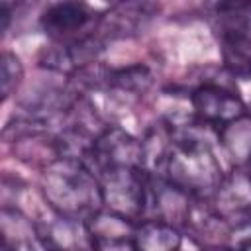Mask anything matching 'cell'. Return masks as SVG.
I'll list each match as a JSON object with an SVG mask.
<instances>
[{
    "mask_svg": "<svg viewBox=\"0 0 251 251\" xmlns=\"http://www.w3.org/2000/svg\"><path fill=\"white\" fill-rule=\"evenodd\" d=\"M222 61L227 73L241 80H251V35L239 29H220Z\"/></svg>",
    "mask_w": 251,
    "mask_h": 251,
    "instance_id": "10",
    "label": "cell"
},
{
    "mask_svg": "<svg viewBox=\"0 0 251 251\" xmlns=\"http://www.w3.org/2000/svg\"><path fill=\"white\" fill-rule=\"evenodd\" d=\"M229 245L239 249H251V218L237 222L229 231Z\"/></svg>",
    "mask_w": 251,
    "mask_h": 251,
    "instance_id": "17",
    "label": "cell"
},
{
    "mask_svg": "<svg viewBox=\"0 0 251 251\" xmlns=\"http://www.w3.org/2000/svg\"><path fill=\"white\" fill-rule=\"evenodd\" d=\"M135 249L145 251H173L180 247V231L175 224L155 218V220H143L135 226L133 233Z\"/></svg>",
    "mask_w": 251,
    "mask_h": 251,
    "instance_id": "11",
    "label": "cell"
},
{
    "mask_svg": "<svg viewBox=\"0 0 251 251\" xmlns=\"http://www.w3.org/2000/svg\"><path fill=\"white\" fill-rule=\"evenodd\" d=\"M216 214L222 220H247L251 214V178L247 171H233L224 176L216 192Z\"/></svg>",
    "mask_w": 251,
    "mask_h": 251,
    "instance_id": "9",
    "label": "cell"
},
{
    "mask_svg": "<svg viewBox=\"0 0 251 251\" xmlns=\"http://www.w3.org/2000/svg\"><path fill=\"white\" fill-rule=\"evenodd\" d=\"M104 206L129 220H139L151 208V175L143 167L110 169L98 175Z\"/></svg>",
    "mask_w": 251,
    "mask_h": 251,
    "instance_id": "3",
    "label": "cell"
},
{
    "mask_svg": "<svg viewBox=\"0 0 251 251\" xmlns=\"http://www.w3.org/2000/svg\"><path fill=\"white\" fill-rule=\"evenodd\" d=\"M245 171H247V175H249V178H251V165H249V167H247Z\"/></svg>",
    "mask_w": 251,
    "mask_h": 251,
    "instance_id": "19",
    "label": "cell"
},
{
    "mask_svg": "<svg viewBox=\"0 0 251 251\" xmlns=\"http://www.w3.org/2000/svg\"><path fill=\"white\" fill-rule=\"evenodd\" d=\"M2 239L8 249H27L33 245H41L39 227L33 226L18 210H12L8 206L2 208Z\"/></svg>",
    "mask_w": 251,
    "mask_h": 251,
    "instance_id": "13",
    "label": "cell"
},
{
    "mask_svg": "<svg viewBox=\"0 0 251 251\" xmlns=\"http://www.w3.org/2000/svg\"><path fill=\"white\" fill-rule=\"evenodd\" d=\"M94 16V8L84 0H59L43 12L39 24L47 35L63 39L84 29Z\"/></svg>",
    "mask_w": 251,
    "mask_h": 251,
    "instance_id": "7",
    "label": "cell"
},
{
    "mask_svg": "<svg viewBox=\"0 0 251 251\" xmlns=\"http://www.w3.org/2000/svg\"><path fill=\"white\" fill-rule=\"evenodd\" d=\"M24 78V65L18 55L4 51L0 57V92L2 100H8L10 94L18 88V84Z\"/></svg>",
    "mask_w": 251,
    "mask_h": 251,
    "instance_id": "16",
    "label": "cell"
},
{
    "mask_svg": "<svg viewBox=\"0 0 251 251\" xmlns=\"http://www.w3.org/2000/svg\"><path fill=\"white\" fill-rule=\"evenodd\" d=\"M218 135L233 161L241 169H247L251 165V116L245 114L229 122L218 129Z\"/></svg>",
    "mask_w": 251,
    "mask_h": 251,
    "instance_id": "14",
    "label": "cell"
},
{
    "mask_svg": "<svg viewBox=\"0 0 251 251\" xmlns=\"http://www.w3.org/2000/svg\"><path fill=\"white\" fill-rule=\"evenodd\" d=\"M86 165L96 171V175L110 169L143 167L141 141L122 127H106L94 137Z\"/></svg>",
    "mask_w": 251,
    "mask_h": 251,
    "instance_id": "4",
    "label": "cell"
},
{
    "mask_svg": "<svg viewBox=\"0 0 251 251\" xmlns=\"http://www.w3.org/2000/svg\"><path fill=\"white\" fill-rule=\"evenodd\" d=\"M14 2H18V0H2V10H12Z\"/></svg>",
    "mask_w": 251,
    "mask_h": 251,
    "instance_id": "18",
    "label": "cell"
},
{
    "mask_svg": "<svg viewBox=\"0 0 251 251\" xmlns=\"http://www.w3.org/2000/svg\"><path fill=\"white\" fill-rule=\"evenodd\" d=\"M171 137L163 176L192 198L212 196L224 173L210 143L186 129L180 133L171 129Z\"/></svg>",
    "mask_w": 251,
    "mask_h": 251,
    "instance_id": "2",
    "label": "cell"
},
{
    "mask_svg": "<svg viewBox=\"0 0 251 251\" xmlns=\"http://www.w3.org/2000/svg\"><path fill=\"white\" fill-rule=\"evenodd\" d=\"M41 192L55 216L88 222L104 206L98 175L80 159L55 157L41 176Z\"/></svg>",
    "mask_w": 251,
    "mask_h": 251,
    "instance_id": "1",
    "label": "cell"
},
{
    "mask_svg": "<svg viewBox=\"0 0 251 251\" xmlns=\"http://www.w3.org/2000/svg\"><path fill=\"white\" fill-rule=\"evenodd\" d=\"M190 104L200 124L218 129L247 114L243 100L233 90L210 82L200 84L192 90Z\"/></svg>",
    "mask_w": 251,
    "mask_h": 251,
    "instance_id": "6",
    "label": "cell"
},
{
    "mask_svg": "<svg viewBox=\"0 0 251 251\" xmlns=\"http://www.w3.org/2000/svg\"><path fill=\"white\" fill-rule=\"evenodd\" d=\"M161 0H118L100 20L96 35L104 39H124L143 31L159 14Z\"/></svg>",
    "mask_w": 251,
    "mask_h": 251,
    "instance_id": "5",
    "label": "cell"
},
{
    "mask_svg": "<svg viewBox=\"0 0 251 251\" xmlns=\"http://www.w3.org/2000/svg\"><path fill=\"white\" fill-rule=\"evenodd\" d=\"M86 227L94 249H135V224L118 212L100 210L86 222Z\"/></svg>",
    "mask_w": 251,
    "mask_h": 251,
    "instance_id": "8",
    "label": "cell"
},
{
    "mask_svg": "<svg viewBox=\"0 0 251 251\" xmlns=\"http://www.w3.org/2000/svg\"><path fill=\"white\" fill-rule=\"evenodd\" d=\"M94 82L108 86V88L122 90V92H129V94H143L153 84V73L149 67L139 63V65H127V67H120V69L100 71V73H96Z\"/></svg>",
    "mask_w": 251,
    "mask_h": 251,
    "instance_id": "12",
    "label": "cell"
},
{
    "mask_svg": "<svg viewBox=\"0 0 251 251\" xmlns=\"http://www.w3.org/2000/svg\"><path fill=\"white\" fill-rule=\"evenodd\" d=\"M216 16L220 29H239L251 35V0H220Z\"/></svg>",
    "mask_w": 251,
    "mask_h": 251,
    "instance_id": "15",
    "label": "cell"
}]
</instances>
